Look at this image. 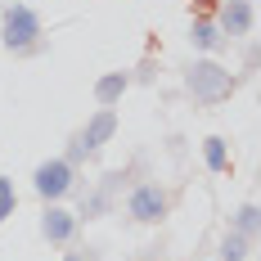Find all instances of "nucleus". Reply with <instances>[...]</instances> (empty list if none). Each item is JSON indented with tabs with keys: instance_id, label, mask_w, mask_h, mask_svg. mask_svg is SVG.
Returning <instances> with one entry per match:
<instances>
[{
	"instance_id": "nucleus-3",
	"label": "nucleus",
	"mask_w": 261,
	"mask_h": 261,
	"mask_svg": "<svg viewBox=\"0 0 261 261\" xmlns=\"http://www.w3.org/2000/svg\"><path fill=\"white\" fill-rule=\"evenodd\" d=\"M72 189V162L68 158H50L36 167V194L41 198H63Z\"/></svg>"
},
{
	"instance_id": "nucleus-12",
	"label": "nucleus",
	"mask_w": 261,
	"mask_h": 261,
	"mask_svg": "<svg viewBox=\"0 0 261 261\" xmlns=\"http://www.w3.org/2000/svg\"><path fill=\"white\" fill-rule=\"evenodd\" d=\"M14 203H18V194H14V185H9L5 176H0V221H5V216H14Z\"/></svg>"
},
{
	"instance_id": "nucleus-1",
	"label": "nucleus",
	"mask_w": 261,
	"mask_h": 261,
	"mask_svg": "<svg viewBox=\"0 0 261 261\" xmlns=\"http://www.w3.org/2000/svg\"><path fill=\"white\" fill-rule=\"evenodd\" d=\"M189 95L194 99H203V104H221V99H230V90H234V77L225 72V68H216V63H194L189 68Z\"/></svg>"
},
{
	"instance_id": "nucleus-2",
	"label": "nucleus",
	"mask_w": 261,
	"mask_h": 261,
	"mask_svg": "<svg viewBox=\"0 0 261 261\" xmlns=\"http://www.w3.org/2000/svg\"><path fill=\"white\" fill-rule=\"evenodd\" d=\"M36 36H41V18L27 5H9L5 9V45L9 50H32Z\"/></svg>"
},
{
	"instance_id": "nucleus-5",
	"label": "nucleus",
	"mask_w": 261,
	"mask_h": 261,
	"mask_svg": "<svg viewBox=\"0 0 261 261\" xmlns=\"http://www.w3.org/2000/svg\"><path fill=\"white\" fill-rule=\"evenodd\" d=\"M117 130V117H113V108H99L95 117H90V126L81 130V140H77V149H72V158H81V153H95L99 144H104L108 135Z\"/></svg>"
},
{
	"instance_id": "nucleus-11",
	"label": "nucleus",
	"mask_w": 261,
	"mask_h": 261,
	"mask_svg": "<svg viewBox=\"0 0 261 261\" xmlns=\"http://www.w3.org/2000/svg\"><path fill=\"white\" fill-rule=\"evenodd\" d=\"M203 158H207L212 171H225V140H216V135H212L207 144H203Z\"/></svg>"
},
{
	"instance_id": "nucleus-14",
	"label": "nucleus",
	"mask_w": 261,
	"mask_h": 261,
	"mask_svg": "<svg viewBox=\"0 0 261 261\" xmlns=\"http://www.w3.org/2000/svg\"><path fill=\"white\" fill-rule=\"evenodd\" d=\"M63 261H81V252H68V257H63Z\"/></svg>"
},
{
	"instance_id": "nucleus-7",
	"label": "nucleus",
	"mask_w": 261,
	"mask_h": 261,
	"mask_svg": "<svg viewBox=\"0 0 261 261\" xmlns=\"http://www.w3.org/2000/svg\"><path fill=\"white\" fill-rule=\"evenodd\" d=\"M221 27H225L230 36L252 32V5H248V0H225V9H221Z\"/></svg>"
},
{
	"instance_id": "nucleus-13",
	"label": "nucleus",
	"mask_w": 261,
	"mask_h": 261,
	"mask_svg": "<svg viewBox=\"0 0 261 261\" xmlns=\"http://www.w3.org/2000/svg\"><path fill=\"white\" fill-rule=\"evenodd\" d=\"M252 230H257V207L248 203V207H239V230H234V234H243V239H248Z\"/></svg>"
},
{
	"instance_id": "nucleus-6",
	"label": "nucleus",
	"mask_w": 261,
	"mask_h": 261,
	"mask_svg": "<svg viewBox=\"0 0 261 261\" xmlns=\"http://www.w3.org/2000/svg\"><path fill=\"white\" fill-rule=\"evenodd\" d=\"M41 234L50 239V243H68V239L77 234V216L63 207H50L45 212V221H41Z\"/></svg>"
},
{
	"instance_id": "nucleus-8",
	"label": "nucleus",
	"mask_w": 261,
	"mask_h": 261,
	"mask_svg": "<svg viewBox=\"0 0 261 261\" xmlns=\"http://www.w3.org/2000/svg\"><path fill=\"white\" fill-rule=\"evenodd\" d=\"M122 90H126V77H122V72H108V77H99L95 81V99H99V104H117V99H122Z\"/></svg>"
},
{
	"instance_id": "nucleus-10",
	"label": "nucleus",
	"mask_w": 261,
	"mask_h": 261,
	"mask_svg": "<svg viewBox=\"0 0 261 261\" xmlns=\"http://www.w3.org/2000/svg\"><path fill=\"white\" fill-rule=\"evenodd\" d=\"M248 257V239L243 234H225V243H221V261H243Z\"/></svg>"
},
{
	"instance_id": "nucleus-4",
	"label": "nucleus",
	"mask_w": 261,
	"mask_h": 261,
	"mask_svg": "<svg viewBox=\"0 0 261 261\" xmlns=\"http://www.w3.org/2000/svg\"><path fill=\"white\" fill-rule=\"evenodd\" d=\"M126 207H130L135 221H144V225H149V221H162V212H167V194H162L158 185H140V189L130 194Z\"/></svg>"
},
{
	"instance_id": "nucleus-9",
	"label": "nucleus",
	"mask_w": 261,
	"mask_h": 261,
	"mask_svg": "<svg viewBox=\"0 0 261 261\" xmlns=\"http://www.w3.org/2000/svg\"><path fill=\"white\" fill-rule=\"evenodd\" d=\"M194 45H198V50H216V45H221V36H216V27H212L207 18L194 23Z\"/></svg>"
}]
</instances>
